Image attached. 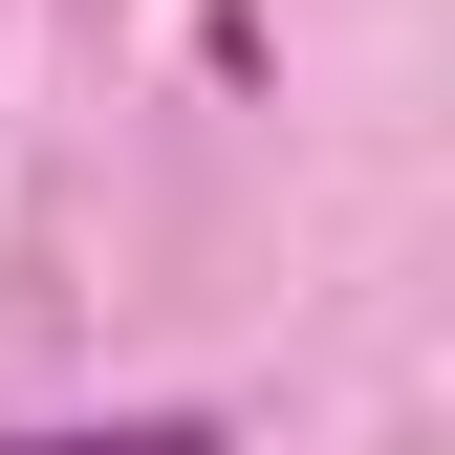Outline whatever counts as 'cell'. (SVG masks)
<instances>
[{"label":"cell","instance_id":"cell-1","mask_svg":"<svg viewBox=\"0 0 455 455\" xmlns=\"http://www.w3.org/2000/svg\"><path fill=\"white\" fill-rule=\"evenodd\" d=\"M0 455H239L217 412H87V434H0Z\"/></svg>","mask_w":455,"mask_h":455}]
</instances>
